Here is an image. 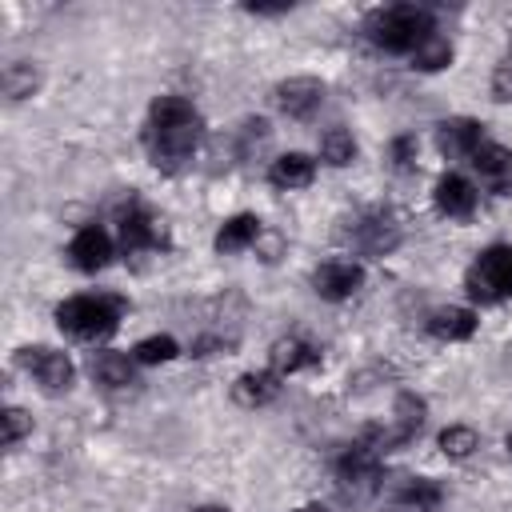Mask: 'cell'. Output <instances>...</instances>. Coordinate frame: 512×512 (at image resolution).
I'll return each instance as SVG.
<instances>
[{"mask_svg":"<svg viewBox=\"0 0 512 512\" xmlns=\"http://www.w3.org/2000/svg\"><path fill=\"white\" fill-rule=\"evenodd\" d=\"M204 140V116L196 112V104L188 96L164 92L152 100L148 108V124H144V144L156 168L164 172H180L196 148Z\"/></svg>","mask_w":512,"mask_h":512,"instance_id":"cell-1","label":"cell"},{"mask_svg":"<svg viewBox=\"0 0 512 512\" xmlns=\"http://www.w3.org/2000/svg\"><path fill=\"white\" fill-rule=\"evenodd\" d=\"M364 36L380 52L416 56L420 44H428L436 36V16L424 4H384L364 16Z\"/></svg>","mask_w":512,"mask_h":512,"instance_id":"cell-2","label":"cell"},{"mask_svg":"<svg viewBox=\"0 0 512 512\" xmlns=\"http://www.w3.org/2000/svg\"><path fill=\"white\" fill-rule=\"evenodd\" d=\"M124 316V300L108 296V292H84V296H68L56 308V324L60 332L76 336V340H104L116 332Z\"/></svg>","mask_w":512,"mask_h":512,"instance_id":"cell-3","label":"cell"},{"mask_svg":"<svg viewBox=\"0 0 512 512\" xmlns=\"http://www.w3.org/2000/svg\"><path fill=\"white\" fill-rule=\"evenodd\" d=\"M384 452H380V440L372 428H364L348 448L344 456L336 460V484L348 500H364L380 488V476H384Z\"/></svg>","mask_w":512,"mask_h":512,"instance_id":"cell-4","label":"cell"},{"mask_svg":"<svg viewBox=\"0 0 512 512\" xmlns=\"http://www.w3.org/2000/svg\"><path fill=\"white\" fill-rule=\"evenodd\" d=\"M464 288L476 304L512 300V244H488L464 272Z\"/></svg>","mask_w":512,"mask_h":512,"instance_id":"cell-5","label":"cell"},{"mask_svg":"<svg viewBox=\"0 0 512 512\" xmlns=\"http://www.w3.org/2000/svg\"><path fill=\"white\" fill-rule=\"evenodd\" d=\"M16 360H20V368H24V372L44 388V392H52V396L68 392V388H72V380H76V368H72V360H68L60 348L28 344V348H20V352H16Z\"/></svg>","mask_w":512,"mask_h":512,"instance_id":"cell-6","label":"cell"},{"mask_svg":"<svg viewBox=\"0 0 512 512\" xmlns=\"http://www.w3.org/2000/svg\"><path fill=\"white\" fill-rule=\"evenodd\" d=\"M348 240H352V248L364 252V256H388V252H396V244H400V224H396L392 208H364V212L352 220Z\"/></svg>","mask_w":512,"mask_h":512,"instance_id":"cell-7","label":"cell"},{"mask_svg":"<svg viewBox=\"0 0 512 512\" xmlns=\"http://www.w3.org/2000/svg\"><path fill=\"white\" fill-rule=\"evenodd\" d=\"M116 232H120V248L124 252H152V248H164L168 244L164 228L156 224V216L140 200H128V208H120Z\"/></svg>","mask_w":512,"mask_h":512,"instance_id":"cell-8","label":"cell"},{"mask_svg":"<svg viewBox=\"0 0 512 512\" xmlns=\"http://www.w3.org/2000/svg\"><path fill=\"white\" fill-rule=\"evenodd\" d=\"M424 412H428V404L416 392H400L396 396V408H392V428H372L376 440H380V452H392V448L412 444L420 436V428H424Z\"/></svg>","mask_w":512,"mask_h":512,"instance_id":"cell-9","label":"cell"},{"mask_svg":"<svg viewBox=\"0 0 512 512\" xmlns=\"http://www.w3.org/2000/svg\"><path fill=\"white\" fill-rule=\"evenodd\" d=\"M272 100H276V108L284 116L308 120L324 104V80H316V76H288V80H280L272 88Z\"/></svg>","mask_w":512,"mask_h":512,"instance_id":"cell-10","label":"cell"},{"mask_svg":"<svg viewBox=\"0 0 512 512\" xmlns=\"http://www.w3.org/2000/svg\"><path fill=\"white\" fill-rule=\"evenodd\" d=\"M68 260H72V268H80V272H100V268H108V260H112V236H108L100 224H84V228L68 240Z\"/></svg>","mask_w":512,"mask_h":512,"instance_id":"cell-11","label":"cell"},{"mask_svg":"<svg viewBox=\"0 0 512 512\" xmlns=\"http://www.w3.org/2000/svg\"><path fill=\"white\" fill-rule=\"evenodd\" d=\"M468 164L480 172V180L492 188V192H512V148L496 144V140H480L476 152L468 156Z\"/></svg>","mask_w":512,"mask_h":512,"instance_id":"cell-12","label":"cell"},{"mask_svg":"<svg viewBox=\"0 0 512 512\" xmlns=\"http://www.w3.org/2000/svg\"><path fill=\"white\" fill-rule=\"evenodd\" d=\"M360 284H364V268H360L356 260H324V264L312 272V288H316L324 300H348Z\"/></svg>","mask_w":512,"mask_h":512,"instance_id":"cell-13","label":"cell"},{"mask_svg":"<svg viewBox=\"0 0 512 512\" xmlns=\"http://www.w3.org/2000/svg\"><path fill=\"white\" fill-rule=\"evenodd\" d=\"M432 200H436V212H440V216H448V220H468V216L476 212V200H480V196H476L472 180H464L460 172H448V176L436 180Z\"/></svg>","mask_w":512,"mask_h":512,"instance_id":"cell-14","label":"cell"},{"mask_svg":"<svg viewBox=\"0 0 512 512\" xmlns=\"http://www.w3.org/2000/svg\"><path fill=\"white\" fill-rule=\"evenodd\" d=\"M480 140H484V124H476L468 116H452V120H440L436 124V144L452 160H468Z\"/></svg>","mask_w":512,"mask_h":512,"instance_id":"cell-15","label":"cell"},{"mask_svg":"<svg viewBox=\"0 0 512 512\" xmlns=\"http://www.w3.org/2000/svg\"><path fill=\"white\" fill-rule=\"evenodd\" d=\"M316 180V160L304 156V152H284L272 160L268 168V184L280 188V192H296V188H308Z\"/></svg>","mask_w":512,"mask_h":512,"instance_id":"cell-16","label":"cell"},{"mask_svg":"<svg viewBox=\"0 0 512 512\" xmlns=\"http://www.w3.org/2000/svg\"><path fill=\"white\" fill-rule=\"evenodd\" d=\"M424 328H428L436 340L456 344V340H468V336L476 332V312H472V308H456V304L432 308L428 320H424Z\"/></svg>","mask_w":512,"mask_h":512,"instance_id":"cell-17","label":"cell"},{"mask_svg":"<svg viewBox=\"0 0 512 512\" xmlns=\"http://www.w3.org/2000/svg\"><path fill=\"white\" fill-rule=\"evenodd\" d=\"M268 364H272L276 376H292L300 368H316L320 364V352L308 340H300V336H280L272 344V352H268Z\"/></svg>","mask_w":512,"mask_h":512,"instance_id":"cell-18","label":"cell"},{"mask_svg":"<svg viewBox=\"0 0 512 512\" xmlns=\"http://www.w3.org/2000/svg\"><path fill=\"white\" fill-rule=\"evenodd\" d=\"M88 372H92L96 384H104V388H112V392L136 384V360L124 356V352H92Z\"/></svg>","mask_w":512,"mask_h":512,"instance_id":"cell-19","label":"cell"},{"mask_svg":"<svg viewBox=\"0 0 512 512\" xmlns=\"http://www.w3.org/2000/svg\"><path fill=\"white\" fill-rule=\"evenodd\" d=\"M280 396V376L268 368V372H244V376H236V384H232V400L240 404V408H264V404H272Z\"/></svg>","mask_w":512,"mask_h":512,"instance_id":"cell-20","label":"cell"},{"mask_svg":"<svg viewBox=\"0 0 512 512\" xmlns=\"http://www.w3.org/2000/svg\"><path fill=\"white\" fill-rule=\"evenodd\" d=\"M440 500H444V492L428 476H404L400 488H396V496H392L396 512H432Z\"/></svg>","mask_w":512,"mask_h":512,"instance_id":"cell-21","label":"cell"},{"mask_svg":"<svg viewBox=\"0 0 512 512\" xmlns=\"http://www.w3.org/2000/svg\"><path fill=\"white\" fill-rule=\"evenodd\" d=\"M260 232H264L260 216L240 212V216H232V220L220 224V232H216V252H244V248H252V244L260 240Z\"/></svg>","mask_w":512,"mask_h":512,"instance_id":"cell-22","label":"cell"},{"mask_svg":"<svg viewBox=\"0 0 512 512\" xmlns=\"http://www.w3.org/2000/svg\"><path fill=\"white\" fill-rule=\"evenodd\" d=\"M40 88V68L32 60H12L4 64V96L8 100H28Z\"/></svg>","mask_w":512,"mask_h":512,"instance_id":"cell-23","label":"cell"},{"mask_svg":"<svg viewBox=\"0 0 512 512\" xmlns=\"http://www.w3.org/2000/svg\"><path fill=\"white\" fill-rule=\"evenodd\" d=\"M436 444H440V452H444L448 460H468V456L480 448V432H476L472 424H448Z\"/></svg>","mask_w":512,"mask_h":512,"instance_id":"cell-24","label":"cell"},{"mask_svg":"<svg viewBox=\"0 0 512 512\" xmlns=\"http://www.w3.org/2000/svg\"><path fill=\"white\" fill-rule=\"evenodd\" d=\"M320 160H328L332 168H344V164H352L356 160V140H352V132L348 128H328L324 136H320Z\"/></svg>","mask_w":512,"mask_h":512,"instance_id":"cell-25","label":"cell"},{"mask_svg":"<svg viewBox=\"0 0 512 512\" xmlns=\"http://www.w3.org/2000/svg\"><path fill=\"white\" fill-rule=\"evenodd\" d=\"M172 356H180V344L172 336H144L136 348H132V360L136 364H168Z\"/></svg>","mask_w":512,"mask_h":512,"instance_id":"cell-26","label":"cell"},{"mask_svg":"<svg viewBox=\"0 0 512 512\" xmlns=\"http://www.w3.org/2000/svg\"><path fill=\"white\" fill-rule=\"evenodd\" d=\"M452 64V44L436 32L428 44H420V52L412 56V68H420V72H440V68H448Z\"/></svg>","mask_w":512,"mask_h":512,"instance_id":"cell-27","label":"cell"},{"mask_svg":"<svg viewBox=\"0 0 512 512\" xmlns=\"http://www.w3.org/2000/svg\"><path fill=\"white\" fill-rule=\"evenodd\" d=\"M4 448H16L28 432H32V416L24 412V408H4Z\"/></svg>","mask_w":512,"mask_h":512,"instance_id":"cell-28","label":"cell"},{"mask_svg":"<svg viewBox=\"0 0 512 512\" xmlns=\"http://www.w3.org/2000/svg\"><path fill=\"white\" fill-rule=\"evenodd\" d=\"M416 152H420L416 136H396V140L388 144V160H392L396 172H412V168H416Z\"/></svg>","mask_w":512,"mask_h":512,"instance_id":"cell-29","label":"cell"},{"mask_svg":"<svg viewBox=\"0 0 512 512\" xmlns=\"http://www.w3.org/2000/svg\"><path fill=\"white\" fill-rule=\"evenodd\" d=\"M492 100L512 104V44H508V52L500 56V64L492 72Z\"/></svg>","mask_w":512,"mask_h":512,"instance_id":"cell-30","label":"cell"},{"mask_svg":"<svg viewBox=\"0 0 512 512\" xmlns=\"http://www.w3.org/2000/svg\"><path fill=\"white\" fill-rule=\"evenodd\" d=\"M244 12H252V16H284V12H292V4L284 0V4H244Z\"/></svg>","mask_w":512,"mask_h":512,"instance_id":"cell-31","label":"cell"},{"mask_svg":"<svg viewBox=\"0 0 512 512\" xmlns=\"http://www.w3.org/2000/svg\"><path fill=\"white\" fill-rule=\"evenodd\" d=\"M296 512H328V508H324V504H300Z\"/></svg>","mask_w":512,"mask_h":512,"instance_id":"cell-32","label":"cell"},{"mask_svg":"<svg viewBox=\"0 0 512 512\" xmlns=\"http://www.w3.org/2000/svg\"><path fill=\"white\" fill-rule=\"evenodd\" d=\"M196 512H228V508H216V504H204V508H196Z\"/></svg>","mask_w":512,"mask_h":512,"instance_id":"cell-33","label":"cell"},{"mask_svg":"<svg viewBox=\"0 0 512 512\" xmlns=\"http://www.w3.org/2000/svg\"><path fill=\"white\" fill-rule=\"evenodd\" d=\"M508 452H512V432H508Z\"/></svg>","mask_w":512,"mask_h":512,"instance_id":"cell-34","label":"cell"}]
</instances>
